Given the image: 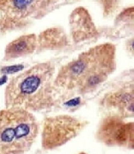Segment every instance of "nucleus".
I'll return each instance as SVG.
<instances>
[{
  "label": "nucleus",
  "mask_w": 134,
  "mask_h": 154,
  "mask_svg": "<svg viewBox=\"0 0 134 154\" xmlns=\"http://www.w3.org/2000/svg\"><path fill=\"white\" fill-rule=\"evenodd\" d=\"M69 39L59 27L48 28L37 35V51L60 50L69 45Z\"/></svg>",
  "instance_id": "obj_10"
},
{
  "label": "nucleus",
  "mask_w": 134,
  "mask_h": 154,
  "mask_svg": "<svg viewBox=\"0 0 134 154\" xmlns=\"http://www.w3.org/2000/svg\"><path fill=\"white\" fill-rule=\"evenodd\" d=\"M77 154H88V153H87L85 152H81L78 153H77Z\"/></svg>",
  "instance_id": "obj_13"
},
{
  "label": "nucleus",
  "mask_w": 134,
  "mask_h": 154,
  "mask_svg": "<svg viewBox=\"0 0 134 154\" xmlns=\"http://www.w3.org/2000/svg\"><path fill=\"white\" fill-rule=\"evenodd\" d=\"M40 130L36 117L19 108L0 111V149L8 154H24L35 142Z\"/></svg>",
  "instance_id": "obj_3"
},
{
  "label": "nucleus",
  "mask_w": 134,
  "mask_h": 154,
  "mask_svg": "<svg viewBox=\"0 0 134 154\" xmlns=\"http://www.w3.org/2000/svg\"><path fill=\"white\" fill-rule=\"evenodd\" d=\"M58 2L0 0V35L27 28L52 11Z\"/></svg>",
  "instance_id": "obj_4"
},
{
  "label": "nucleus",
  "mask_w": 134,
  "mask_h": 154,
  "mask_svg": "<svg viewBox=\"0 0 134 154\" xmlns=\"http://www.w3.org/2000/svg\"><path fill=\"white\" fill-rule=\"evenodd\" d=\"M37 50V35L35 34H24L10 42L6 45L3 60L9 61L24 58Z\"/></svg>",
  "instance_id": "obj_9"
},
{
  "label": "nucleus",
  "mask_w": 134,
  "mask_h": 154,
  "mask_svg": "<svg viewBox=\"0 0 134 154\" xmlns=\"http://www.w3.org/2000/svg\"><path fill=\"white\" fill-rule=\"evenodd\" d=\"M88 123L69 115H58L44 120L41 146L47 150L59 148L79 136Z\"/></svg>",
  "instance_id": "obj_5"
},
{
  "label": "nucleus",
  "mask_w": 134,
  "mask_h": 154,
  "mask_svg": "<svg viewBox=\"0 0 134 154\" xmlns=\"http://www.w3.org/2000/svg\"><path fill=\"white\" fill-rule=\"evenodd\" d=\"M70 24L72 38L75 42L92 38L97 34L90 14L83 7L76 8L72 13Z\"/></svg>",
  "instance_id": "obj_8"
},
{
  "label": "nucleus",
  "mask_w": 134,
  "mask_h": 154,
  "mask_svg": "<svg viewBox=\"0 0 134 154\" xmlns=\"http://www.w3.org/2000/svg\"><path fill=\"white\" fill-rule=\"evenodd\" d=\"M96 139L109 147L133 149L134 123L110 112L100 120L96 131Z\"/></svg>",
  "instance_id": "obj_6"
},
{
  "label": "nucleus",
  "mask_w": 134,
  "mask_h": 154,
  "mask_svg": "<svg viewBox=\"0 0 134 154\" xmlns=\"http://www.w3.org/2000/svg\"><path fill=\"white\" fill-rule=\"evenodd\" d=\"M133 85L128 84L108 92L102 100V105L111 113L124 118L133 116Z\"/></svg>",
  "instance_id": "obj_7"
},
{
  "label": "nucleus",
  "mask_w": 134,
  "mask_h": 154,
  "mask_svg": "<svg viewBox=\"0 0 134 154\" xmlns=\"http://www.w3.org/2000/svg\"><path fill=\"white\" fill-rule=\"evenodd\" d=\"M0 154H8V153L5 152H3V150H2L1 149H0Z\"/></svg>",
  "instance_id": "obj_12"
},
{
  "label": "nucleus",
  "mask_w": 134,
  "mask_h": 154,
  "mask_svg": "<svg viewBox=\"0 0 134 154\" xmlns=\"http://www.w3.org/2000/svg\"><path fill=\"white\" fill-rule=\"evenodd\" d=\"M105 3L108 6L105 7V14H106L108 15V14H110V13L113 12V11L115 9V6L117 4V2L116 1H105Z\"/></svg>",
  "instance_id": "obj_11"
},
{
  "label": "nucleus",
  "mask_w": 134,
  "mask_h": 154,
  "mask_svg": "<svg viewBox=\"0 0 134 154\" xmlns=\"http://www.w3.org/2000/svg\"><path fill=\"white\" fill-rule=\"evenodd\" d=\"M54 63H37L13 77L5 91L6 108H19L30 112H40L54 103L57 89L54 85Z\"/></svg>",
  "instance_id": "obj_2"
},
{
  "label": "nucleus",
  "mask_w": 134,
  "mask_h": 154,
  "mask_svg": "<svg viewBox=\"0 0 134 154\" xmlns=\"http://www.w3.org/2000/svg\"><path fill=\"white\" fill-rule=\"evenodd\" d=\"M116 69V48L111 43L95 45L65 64L55 76L54 85L71 94L85 95L96 90Z\"/></svg>",
  "instance_id": "obj_1"
}]
</instances>
